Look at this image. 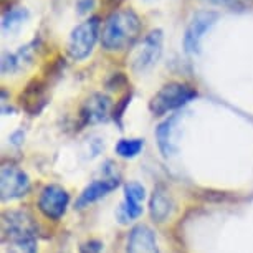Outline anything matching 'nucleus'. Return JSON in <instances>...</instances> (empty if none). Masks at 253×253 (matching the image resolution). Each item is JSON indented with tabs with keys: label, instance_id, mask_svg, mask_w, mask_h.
Instances as JSON below:
<instances>
[{
	"label": "nucleus",
	"instance_id": "f257e3e1",
	"mask_svg": "<svg viewBox=\"0 0 253 253\" xmlns=\"http://www.w3.org/2000/svg\"><path fill=\"white\" fill-rule=\"evenodd\" d=\"M141 33V20L131 8L114 10L104 22L101 45L106 51H124L134 45Z\"/></svg>",
	"mask_w": 253,
	"mask_h": 253
},
{
	"label": "nucleus",
	"instance_id": "0eeeda50",
	"mask_svg": "<svg viewBox=\"0 0 253 253\" xmlns=\"http://www.w3.org/2000/svg\"><path fill=\"white\" fill-rule=\"evenodd\" d=\"M30 190V179L15 166H3L0 172V194L2 200L20 199Z\"/></svg>",
	"mask_w": 253,
	"mask_h": 253
},
{
	"label": "nucleus",
	"instance_id": "f3484780",
	"mask_svg": "<svg viewBox=\"0 0 253 253\" xmlns=\"http://www.w3.org/2000/svg\"><path fill=\"white\" fill-rule=\"evenodd\" d=\"M28 20V10L25 7H15L8 10L2 18V30L3 33H15L23 23Z\"/></svg>",
	"mask_w": 253,
	"mask_h": 253
},
{
	"label": "nucleus",
	"instance_id": "1a4fd4ad",
	"mask_svg": "<svg viewBox=\"0 0 253 253\" xmlns=\"http://www.w3.org/2000/svg\"><path fill=\"white\" fill-rule=\"evenodd\" d=\"M109 113H111L109 98L101 93H96L84 101L83 108H81V119H83V124H96L106 121Z\"/></svg>",
	"mask_w": 253,
	"mask_h": 253
},
{
	"label": "nucleus",
	"instance_id": "dca6fc26",
	"mask_svg": "<svg viewBox=\"0 0 253 253\" xmlns=\"http://www.w3.org/2000/svg\"><path fill=\"white\" fill-rule=\"evenodd\" d=\"M32 55H33L32 45L22 46L17 53L5 55L2 58V73L10 75V73H15V71H18V70H22L27 63H30Z\"/></svg>",
	"mask_w": 253,
	"mask_h": 253
},
{
	"label": "nucleus",
	"instance_id": "39448f33",
	"mask_svg": "<svg viewBox=\"0 0 253 253\" xmlns=\"http://www.w3.org/2000/svg\"><path fill=\"white\" fill-rule=\"evenodd\" d=\"M162 30H152L142 38L139 46L132 53V70L136 73H144V71L151 70L157 61H159L162 55Z\"/></svg>",
	"mask_w": 253,
	"mask_h": 253
},
{
	"label": "nucleus",
	"instance_id": "a211bd4d",
	"mask_svg": "<svg viewBox=\"0 0 253 253\" xmlns=\"http://www.w3.org/2000/svg\"><path fill=\"white\" fill-rule=\"evenodd\" d=\"M144 147V141L142 139H121L116 144V154L121 157H126V159H131V157H136Z\"/></svg>",
	"mask_w": 253,
	"mask_h": 253
},
{
	"label": "nucleus",
	"instance_id": "412c9836",
	"mask_svg": "<svg viewBox=\"0 0 253 253\" xmlns=\"http://www.w3.org/2000/svg\"><path fill=\"white\" fill-rule=\"evenodd\" d=\"M210 3H217V5H223V7H242L240 0H207Z\"/></svg>",
	"mask_w": 253,
	"mask_h": 253
},
{
	"label": "nucleus",
	"instance_id": "4468645a",
	"mask_svg": "<svg viewBox=\"0 0 253 253\" xmlns=\"http://www.w3.org/2000/svg\"><path fill=\"white\" fill-rule=\"evenodd\" d=\"M149 210H151V217L154 218L156 222H164L167 220V217L172 213V210H174L172 197H170L169 192H167L162 185L156 187L154 192H152Z\"/></svg>",
	"mask_w": 253,
	"mask_h": 253
},
{
	"label": "nucleus",
	"instance_id": "6e6552de",
	"mask_svg": "<svg viewBox=\"0 0 253 253\" xmlns=\"http://www.w3.org/2000/svg\"><path fill=\"white\" fill-rule=\"evenodd\" d=\"M70 202L68 192L60 185H46L38 199V209L46 218L58 220L65 215Z\"/></svg>",
	"mask_w": 253,
	"mask_h": 253
},
{
	"label": "nucleus",
	"instance_id": "ddd939ff",
	"mask_svg": "<svg viewBox=\"0 0 253 253\" xmlns=\"http://www.w3.org/2000/svg\"><path fill=\"white\" fill-rule=\"evenodd\" d=\"M20 103L25 111L30 114H37L42 111V108L46 103V93H45V84L38 80H33L28 83L25 91L20 94Z\"/></svg>",
	"mask_w": 253,
	"mask_h": 253
},
{
	"label": "nucleus",
	"instance_id": "6ab92c4d",
	"mask_svg": "<svg viewBox=\"0 0 253 253\" xmlns=\"http://www.w3.org/2000/svg\"><path fill=\"white\" fill-rule=\"evenodd\" d=\"M101 252V242L98 240H89L83 243L80 248V253H99Z\"/></svg>",
	"mask_w": 253,
	"mask_h": 253
},
{
	"label": "nucleus",
	"instance_id": "9b49d317",
	"mask_svg": "<svg viewBox=\"0 0 253 253\" xmlns=\"http://www.w3.org/2000/svg\"><path fill=\"white\" fill-rule=\"evenodd\" d=\"M146 197L144 187L139 184H127L124 187V204L121 207V218L123 222L134 220L142 212V200Z\"/></svg>",
	"mask_w": 253,
	"mask_h": 253
},
{
	"label": "nucleus",
	"instance_id": "4be33fe9",
	"mask_svg": "<svg viewBox=\"0 0 253 253\" xmlns=\"http://www.w3.org/2000/svg\"><path fill=\"white\" fill-rule=\"evenodd\" d=\"M103 2L106 3L108 7H111V8H118V7L123 3V0H103Z\"/></svg>",
	"mask_w": 253,
	"mask_h": 253
},
{
	"label": "nucleus",
	"instance_id": "aec40b11",
	"mask_svg": "<svg viewBox=\"0 0 253 253\" xmlns=\"http://www.w3.org/2000/svg\"><path fill=\"white\" fill-rule=\"evenodd\" d=\"M94 5V0H76V8H78L80 15H84L93 8Z\"/></svg>",
	"mask_w": 253,
	"mask_h": 253
},
{
	"label": "nucleus",
	"instance_id": "f8f14e48",
	"mask_svg": "<svg viewBox=\"0 0 253 253\" xmlns=\"http://www.w3.org/2000/svg\"><path fill=\"white\" fill-rule=\"evenodd\" d=\"M177 121H179L177 116L166 119L164 123L159 124V127L156 131L157 144H159V149L166 157L174 156L177 152V137H179Z\"/></svg>",
	"mask_w": 253,
	"mask_h": 253
},
{
	"label": "nucleus",
	"instance_id": "423d86ee",
	"mask_svg": "<svg viewBox=\"0 0 253 253\" xmlns=\"http://www.w3.org/2000/svg\"><path fill=\"white\" fill-rule=\"evenodd\" d=\"M218 13L213 10H199L190 18L184 33V48L187 53H199L204 37L217 23Z\"/></svg>",
	"mask_w": 253,
	"mask_h": 253
},
{
	"label": "nucleus",
	"instance_id": "20e7f679",
	"mask_svg": "<svg viewBox=\"0 0 253 253\" xmlns=\"http://www.w3.org/2000/svg\"><path fill=\"white\" fill-rule=\"evenodd\" d=\"M98 30H99V18L98 17H91L88 20H84L83 23L76 25L70 33L68 38V53L73 60L81 61L94 48V43L98 40Z\"/></svg>",
	"mask_w": 253,
	"mask_h": 253
},
{
	"label": "nucleus",
	"instance_id": "9d476101",
	"mask_svg": "<svg viewBox=\"0 0 253 253\" xmlns=\"http://www.w3.org/2000/svg\"><path fill=\"white\" fill-rule=\"evenodd\" d=\"M127 253H161L154 232L146 225H136L127 237Z\"/></svg>",
	"mask_w": 253,
	"mask_h": 253
},
{
	"label": "nucleus",
	"instance_id": "2eb2a0df",
	"mask_svg": "<svg viewBox=\"0 0 253 253\" xmlns=\"http://www.w3.org/2000/svg\"><path fill=\"white\" fill-rule=\"evenodd\" d=\"M119 180L116 177H108V179H101V180H94L93 184H89L86 189L83 190V194L80 195L78 202H76V207H84V205L94 202V200L104 197L106 194H109L111 190L118 187Z\"/></svg>",
	"mask_w": 253,
	"mask_h": 253
},
{
	"label": "nucleus",
	"instance_id": "7ed1b4c3",
	"mask_svg": "<svg viewBox=\"0 0 253 253\" xmlns=\"http://www.w3.org/2000/svg\"><path fill=\"white\" fill-rule=\"evenodd\" d=\"M197 96V91L184 83H169L162 86L149 103V109L154 116H162V114L174 111Z\"/></svg>",
	"mask_w": 253,
	"mask_h": 253
},
{
	"label": "nucleus",
	"instance_id": "f03ea898",
	"mask_svg": "<svg viewBox=\"0 0 253 253\" xmlns=\"http://www.w3.org/2000/svg\"><path fill=\"white\" fill-rule=\"evenodd\" d=\"M35 227L23 212H5L2 217V238L5 253H35Z\"/></svg>",
	"mask_w": 253,
	"mask_h": 253
}]
</instances>
